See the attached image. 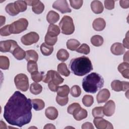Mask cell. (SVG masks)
<instances>
[{
	"mask_svg": "<svg viewBox=\"0 0 129 129\" xmlns=\"http://www.w3.org/2000/svg\"><path fill=\"white\" fill-rule=\"evenodd\" d=\"M81 107L80 105L78 103H73L71 104H70L68 107L67 109L68 112L73 115V113L79 108Z\"/></svg>",
	"mask_w": 129,
	"mask_h": 129,
	"instance_id": "45",
	"label": "cell"
},
{
	"mask_svg": "<svg viewBox=\"0 0 129 129\" xmlns=\"http://www.w3.org/2000/svg\"><path fill=\"white\" fill-rule=\"evenodd\" d=\"M28 26V22L25 18H20L10 25L11 34H19L25 31Z\"/></svg>",
	"mask_w": 129,
	"mask_h": 129,
	"instance_id": "5",
	"label": "cell"
},
{
	"mask_svg": "<svg viewBox=\"0 0 129 129\" xmlns=\"http://www.w3.org/2000/svg\"><path fill=\"white\" fill-rule=\"evenodd\" d=\"M39 39V35L36 32H30L23 35L21 38V41L25 45H31L37 42Z\"/></svg>",
	"mask_w": 129,
	"mask_h": 129,
	"instance_id": "9",
	"label": "cell"
},
{
	"mask_svg": "<svg viewBox=\"0 0 129 129\" xmlns=\"http://www.w3.org/2000/svg\"><path fill=\"white\" fill-rule=\"evenodd\" d=\"M14 3L16 9L18 12H23L26 10L27 4L25 1H17Z\"/></svg>",
	"mask_w": 129,
	"mask_h": 129,
	"instance_id": "31",
	"label": "cell"
},
{
	"mask_svg": "<svg viewBox=\"0 0 129 129\" xmlns=\"http://www.w3.org/2000/svg\"><path fill=\"white\" fill-rule=\"evenodd\" d=\"M13 55L18 60H22L25 58L26 51H25L20 47L18 46L12 52Z\"/></svg>",
	"mask_w": 129,
	"mask_h": 129,
	"instance_id": "24",
	"label": "cell"
},
{
	"mask_svg": "<svg viewBox=\"0 0 129 129\" xmlns=\"http://www.w3.org/2000/svg\"><path fill=\"white\" fill-rule=\"evenodd\" d=\"M40 49L42 54L45 56L50 55L53 51V46H49L44 42L42 43Z\"/></svg>",
	"mask_w": 129,
	"mask_h": 129,
	"instance_id": "25",
	"label": "cell"
},
{
	"mask_svg": "<svg viewBox=\"0 0 129 129\" xmlns=\"http://www.w3.org/2000/svg\"><path fill=\"white\" fill-rule=\"evenodd\" d=\"M42 90V87L41 85L37 83H33L30 85V91L31 93L34 95L40 94Z\"/></svg>",
	"mask_w": 129,
	"mask_h": 129,
	"instance_id": "32",
	"label": "cell"
},
{
	"mask_svg": "<svg viewBox=\"0 0 129 129\" xmlns=\"http://www.w3.org/2000/svg\"><path fill=\"white\" fill-rule=\"evenodd\" d=\"M70 3L71 7L74 9L78 10L82 6L83 1L82 0H70Z\"/></svg>",
	"mask_w": 129,
	"mask_h": 129,
	"instance_id": "46",
	"label": "cell"
},
{
	"mask_svg": "<svg viewBox=\"0 0 129 129\" xmlns=\"http://www.w3.org/2000/svg\"><path fill=\"white\" fill-rule=\"evenodd\" d=\"M25 59L27 61L29 60L37 61L38 59V54L34 50H27L26 51Z\"/></svg>",
	"mask_w": 129,
	"mask_h": 129,
	"instance_id": "26",
	"label": "cell"
},
{
	"mask_svg": "<svg viewBox=\"0 0 129 129\" xmlns=\"http://www.w3.org/2000/svg\"><path fill=\"white\" fill-rule=\"evenodd\" d=\"M58 114L57 110L53 106L47 107L45 111V115L46 117L50 120L55 119L58 116Z\"/></svg>",
	"mask_w": 129,
	"mask_h": 129,
	"instance_id": "17",
	"label": "cell"
},
{
	"mask_svg": "<svg viewBox=\"0 0 129 129\" xmlns=\"http://www.w3.org/2000/svg\"><path fill=\"white\" fill-rule=\"evenodd\" d=\"M82 102L86 107H90L94 103L93 97L90 95H85L82 98Z\"/></svg>",
	"mask_w": 129,
	"mask_h": 129,
	"instance_id": "39",
	"label": "cell"
},
{
	"mask_svg": "<svg viewBox=\"0 0 129 129\" xmlns=\"http://www.w3.org/2000/svg\"><path fill=\"white\" fill-rule=\"evenodd\" d=\"M6 21V18L5 17H3V16H1V26H3L5 23Z\"/></svg>",
	"mask_w": 129,
	"mask_h": 129,
	"instance_id": "56",
	"label": "cell"
},
{
	"mask_svg": "<svg viewBox=\"0 0 129 129\" xmlns=\"http://www.w3.org/2000/svg\"><path fill=\"white\" fill-rule=\"evenodd\" d=\"M73 116L74 118L78 120H81L83 119L86 118L87 117L88 113L86 109L81 108V107L79 108H78L74 113H73Z\"/></svg>",
	"mask_w": 129,
	"mask_h": 129,
	"instance_id": "20",
	"label": "cell"
},
{
	"mask_svg": "<svg viewBox=\"0 0 129 129\" xmlns=\"http://www.w3.org/2000/svg\"><path fill=\"white\" fill-rule=\"evenodd\" d=\"M37 61L33 60H29L27 62V71L29 73H32L35 71H38V66Z\"/></svg>",
	"mask_w": 129,
	"mask_h": 129,
	"instance_id": "40",
	"label": "cell"
},
{
	"mask_svg": "<svg viewBox=\"0 0 129 129\" xmlns=\"http://www.w3.org/2000/svg\"><path fill=\"white\" fill-rule=\"evenodd\" d=\"M57 71L61 75L65 77H68L70 75V71L68 69L67 64L64 63H60L58 64Z\"/></svg>",
	"mask_w": 129,
	"mask_h": 129,
	"instance_id": "30",
	"label": "cell"
},
{
	"mask_svg": "<svg viewBox=\"0 0 129 129\" xmlns=\"http://www.w3.org/2000/svg\"><path fill=\"white\" fill-rule=\"evenodd\" d=\"M14 82L16 88L23 91L25 92L29 88V80L28 77L24 74H19L14 78Z\"/></svg>",
	"mask_w": 129,
	"mask_h": 129,
	"instance_id": "6",
	"label": "cell"
},
{
	"mask_svg": "<svg viewBox=\"0 0 129 129\" xmlns=\"http://www.w3.org/2000/svg\"><path fill=\"white\" fill-rule=\"evenodd\" d=\"M64 79L60 76L59 73L54 70L47 71L42 80V81L45 83H48L50 81H52L57 85L62 83Z\"/></svg>",
	"mask_w": 129,
	"mask_h": 129,
	"instance_id": "7",
	"label": "cell"
},
{
	"mask_svg": "<svg viewBox=\"0 0 129 129\" xmlns=\"http://www.w3.org/2000/svg\"><path fill=\"white\" fill-rule=\"evenodd\" d=\"M77 52L83 53L84 54H88L90 53V49L88 45L86 43H83L79 47H78L76 50Z\"/></svg>",
	"mask_w": 129,
	"mask_h": 129,
	"instance_id": "41",
	"label": "cell"
},
{
	"mask_svg": "<svg viewBox=\"0 0 129 129\" xmlns=\"http://www.w3.org/2000/svg\"><path fill=\"white\" fill-rule=\"evenodd\" d=\"M10 66V61L8 57L1 55L0 56V68L2 70H8Z\"/></svg>",
	"mask_w": 129,
	"mask_h": 129,
	"instance_id": "36",
	"label": "cell"
},
{
	"mask_svg": "<svg viewBox=\"0 0 129 129\" xmlns=\"http://www.w3.org/2000/svg\"><path fill=\"white\" fill-rule=\"evenodd\" d=\"M93 123L95 127L98 129H112L113 126L111 123L108 121L100 118H95Z\"/></svg>",
	"mask_w": 129,
	"mask_h": 129,
	"instance_id": "12",
	"label": "cell"
},
{
	"mask_svg": "<svg viewBox=\"0 0 129 129\" xmlns=\"http://www.w3.org/2000/svg\"><path fill=\"white\" fill-rule=\"evenodd\" d=\"M69 67L72 72L78 76H83L93 69L90 59L85 56L72 59Z\"/></svg>",
	"mask_w": 129,
	"mask_h": 129,
	"instance_id": "2",
	"label": "cell"
},
{
	"mask_svg": "<svg viewBox=\"0 0 129 129\" xmlns=\"http://www.w3.org/2000/svg\"><path fill=\"white\" fill-rule=\"evenodd\" d=\"M111 87L112 89L116 92L126 91L128 90L129 83L128 82L115 80L111 82Z\"/></svg>",
	"mask_w": 129,
	"mask_h": 129,
	"instance_id": "11",
	"label": "cell"
},
{
	"mask_svg": "<svg viewBox=\"0 0 129 129\" xmlns=\"http://www.w3.org/2000/svg\"><path fill=\"white\" fill-rule=\"evenodd\" d=\"M57 40V37H53L49 36L47 34L45 35V43L49 45V46H53L54 45Z\"/></svg>",
	"mask_w": 129,
	"mask_h": 129,
	"instance_id": "44",
	"label": "cell"
},
{
	"mask_svg": "<svg viewBox=\"0 0 129 129\" xmlns=\"http://www.w3.org/2000/svg\"><path fill=\"white\" fill-rule=\"evenodd\" d=\"M0 34L1 36H7L11 34L10 30V25H7L2 27L0 29Z\"/></svg>",
	"mask_w": 129,
	"mask_h": 129,
	"instance_id": "47",
	"label": "cell"
},
{
	"mask_svg": "<svg viewBox=\"0 0 129 129\" xmlns=\"http://www.w3.org/2000/svg\"><path fill=\"white\" fill-rule=\"evenodd\" d=\"M57 95L60 96H67L70 93V88L67 85L58 87L57 90Z\"/></svg>",
	"mask_w": 129,
	"mask_h": 129,
	"instance_id": "35",
	"label": "cell"
},
{
	"mask_svg": "<svg viewBox=\"0 0 129 129\" xmlns=\"http://www.w3.org/2000/svg\"><path fill=\"white\" fill-rule=\"evenodd\" d=\"M48 87L49 89L52 92H56L58 88V85L56 84L52 81H50L48 83Z\"/></svg>",
	"mask_w": 129,
	"mask_h": 129,
	"instance_id": "49",
	"label": "cell"
},
{
	"mask_svg": "<svg viewBox=\"0 0 129 129\" xmlns=\"http://www.w3.org/2000/svg\"><path fill=\"white\" fill-rule=\"evenodd\" d=\"M60 28L58 26L54 24H50L48 26L47 34L53 37H57L60 33Z\"/></svg>",
	"mask_w": 129,
	"mask_h": 129,
	"instance_id": "22",
	"label": "cell"
},
{
	"mask_svg": "<svg viewBox=\"0 0 129 129\" xmlns=\"http://www.w3.org/2000/svg\"><path fill=\"white\" fill-rule=\"evenodd\" d=\"M128 31L126 34V37L123 40V44H122L123 45V46L125 48H127V49L129 48V46H128V45H129V44H128Z\"/></svg>",
	"mask_w": 129,
	"mask_h": 129,
	"instance_id": "52",
	"label": "cell"
},
{
	"mask_svg": "<svg viewBox=\"0 0 129 129\" xmlns=\"http://www.w3.org/2000/svg\"><path fill=\"white\" fill-rule=\"evenodd\" d=\"M31 79L36 83H38L42 81L43 79V73L39 72L38 71L33 72L31 73Z\"/></svg>",
	"mask_w": 129,
	"mask_h": 129,
	"instance_id": "37",
	"label": "cell"
},
{
	"mask_svg": "<svg viewBox=\"0 0 129 129\" xmlns=\"http://www.w3.org/2000/svg\"><path fill=\"white\" fill-rule=\"evenodd\" d=\"M82 129H86V128H90V129H94V126L92 123L89 122H86L84 123L82 125Z\"/></svg>",
	"mask_w": 129,
	"mask_h": 129,
	"instance_id": "51",
	"label": "cell"
},
{
	"mask_svg": "<svg viewBox=\"0 0 129 129\" xmlns=\"http://www.w3.org/2000/svg\"><path fill=\"white\" fill-rule=\"evenodd\" d=\"M52 8L59 11L62 14L71 13L72 12V10L70 8L66 0H57L55 1L52 4Z\"/></svg>",
	"mask_w": 129,
	"mask_h": 129,
	"instance_id": "10",
	"label": "cell"
},
{
	"mask_svg": "<svg viewBox=\"0 0 129 129\" xmlns=\"http://www.w3.org/2000/svg\"><path fill=\"white\" fill-rule=\"evenodd\" d=\"M93 29L97 31H102L106 26L105 21L102 18L95 19L92 24Z\"/></svg>",
	"mask_w": 129,
	"mask_h": 129,
	"instance_id": "16",
	"label": "cell"
},
{
	"mask_svg": "<svg viewBox=\"0 0 129 129\" xmlns=\"http://www.w3.org/2000/svg\"><path fill=\"white\" fill-rule=\"evenodd\" d=\"M61 33L65 35H71L75 31V26L73 19L69 16H63L59 23Z\"/></svg>",
	"mask_w": 129,
	"mask_h": 129,
	"instance_id": "4",
	"label": "cell"
},
{
	"mask_svg": "<svg viewBox=\"0 0 129 129\" xmlns=\"http://www.w3.org/2000/svg\"><path fill=\"white\" fill-rule=\"evenodd\" d=\"M128 51H127L126 53L123 56V60L124 61V62H128Z\"/></svg>",
	"mask_w": 129,
	"mask_h": 129,
	"instance_id": "55",
	"label": "cell"
},
{
	"mask_svg": "<svg viewBox=\"0 0 129 129\" xmlns=\"http://www.w3.org/2000/svg\"><path fill=\"white\" fill-rule=\"evenodd\" d=\"M57 58L61 61H66L69 57V53L64 49H59L56 54Z\"/></svg>",
	"mask_w": 129,
	"mask_h": 129,
	"instance_id": "28",
	"label": "cell"
},
{
	"mask_svg": "<svg viewBox=\"0 0 129 129\" xmlns=\"http://www.w3.org/2000/svg\"><path fill=\"white\" fill-rule=\"evenodd\" d=\"M118 71L121 74L122 76L126 79H128L129 74V63L123 62L120 63L117 67Z\"/></svg>",
	"mask_w": 129,
	"mask_h": 129,
	"instance_id": "19",
	"label": "cell"
},
{
	"mask_svg": "<svg viewBox=\"0 0 129 129\" xmlns=\"http://www.w3.org/2000/svg\"><path fill=\"white\" fill-rule=\"evenodd\" d=\"M44 128H55V126L51 123L46 124L43 127Z\"/></svg>",
	"mask_w": 129,
	"mask_h": 129,
	"instance_id": "54",
	"label": "cell"
},
{
	"mask_svg": "<svg viewBox=\"0 0 129 129\" xmlns=\"http://www.w3.org/2000/svg\"><path fill=\"white\" fill-rule=\"evenodd\" d=\"M119 4L121 7L123 9H127L129 7V1L125 0V1H120Z\"/></svg>",
	"mask_w": 129,
	"mask_h": 129,
	"instance_id": "50",
	"label": "cell"
},
{
	"mask_svg": "<svg viewBox=\"0 0 129 129\" xmlns=\"http://www.w3.org/2000/svg\"><path fill=\"white\" fill-rule=\"evenodd\" d=\"M32 102L20 91H15L4 107V117L11 125L21 127L32 118Z\"/></svg>",
	"mask_w": 129,
	"mask_h": 129,
	"instance_id": "1",
	"label": "cell"
},
{
	"mask_svg": "<svg viewBox=\"0 0 129 129\" xmlns=\"http://www.w3.org/2000/svg\"><path fill=\"white\" fill-rule=\"evenodd\" d=\"M37 1H38L37 0H36V1H33V0H32V1H25L27 5L32 6H33L35 3H36Z\"/></svg>",
	"mask_w": 129,
	"mask_h": 129,
	"instance_id": "53",
	"label": "cell"
},
{
	"mask_svg": "<svg viewBox=\"0 0 129 129\" xmlns=\"http://www.w3.org/2000/svg\"><path fill=\"white\" fill-rule=\"evenodd\" d=\"M110 50L112 54L115 55H120L125 52V48L121 43L115 42L111 45Z\"/></svg>",
	"mask_w": 129,
	"mask_h": 129,
	"instance_id": "15",
	"label": "cell"
},
{
	"mask_svg": "<svg viewBox=\"0 0 129 129\" xmlns=\"http://www.w3.org/2000/svg\"><path fill=\"white\" fill-rule=\"evenodd\" d=\"M71 94L74 97H78L81 94V89L78 85H74L71 88Z\"/></svg>",
	"mask_w": 129,
	"mask_h": 129,
	"instance_id": "42",
	"label": "cell"
},
{
	"mask_svg": "<svg viewBox=\"0 0 129 129\" xmlns=\"http://www.w3.org/2000/svg\"><path fill=\"white\" fill-rule=\"evenodd\" d=\"M104 85L103 77L96 73H92L85 77L82 80L84 90L90 93H95Z\"/></svg>",
	"mask_w": 129,
	"mask_h": 129,
	"instance_id": "3",
	"label": "cell"
},
{
	"mask_svg": "<svg viewBox=\"0 0 129 129\" xmlns=\"http://www.w3.org/2000/svg\"><path fill=\"white\" fill-rule=\"evenodd\" d=\"M103 37L99 35H95L91 38V42L95 46H101L103 43Z\"/></svg>",
	"mask_w": 129,
	"mask_h": 129,
	"instance_id": "33",
	"label": "cell"
},
{
	"mask_svg": "<svg viewBox=\"0 0 129 129\" xmlns=\"http://www.w3.org/2000/svg\"><path fill=\"white\" fill-rule=\"evenodd\" d=\"M102 107L104 115L107 116H111L114 113L115 109V104L113 100H109Z\"/></svg>",
	"mask_w": 129,
	"mask_h": 129,
	"instance_id": "13",
	"label": "cell"
},
{
	"mask_svg": "<svg viewBox=\"0 0 129 129\" xmlns=\"http://www.w3.org/2000/svg\"><path fill=\"white\" fill-rule=\"evenodd\" d=\"M91 8L95 14H100L103 11V6L99 1H93L91 3Z\"/></svg>",
	"mask_w": 129,
	"mask_h": 129,
	"instance_id": "18",
	"label": "cell"
},
{
	"mask_svg": "<svg viewBox=\"0 0 129 129\" xmlns=\"http://www.w3.org/2000/svg\"><path fill=\"white\" fill-rule=\"evenodd\" d=\"M92 115L94 118L103 117L104 113L103 112V107L102 106L96 107L92 109Z\"/></svg>",
	"mask_w": 129,
	"mask_h": 129,
	"instance_id": "38",
	"label": "cell"
},
{
	"mask_svg": "<svg viewBox=\"0 0 129 129\" xmlns=\"http://www.w3.org/2000/svg\"><path fill=\"white\" fill-rule=\"evenodd\" d=\"M115 1L112 0H106L104 1L105 8L107 10H112L114 8Z\"/></svg>",
	"mask_w": 129,
	"mask_h": 129,
	"instance_id": "48",
	"label": "cell"
},
{
	"mask_svg": "<svg viewBox=\"0 0 129 129\" xmlns=\"http://www.w3.org/2000/svg\"><path fill=\"white\" fill-rule=\"evenodd\" d=\"M19 46L17 42L13 40H7L0 42V51L2 52H10L12 53L14 50Z\"/></svg>",
	"mask_w": 129,
	"mask_h": 129,
	"instance_id": "8",
	"label": "cell"
},
{
	"mask_svg": "<svg viewBox=\"0 0 129 129\" xmlns=\"http://www.w3.org/2000/svg\"><path fill=\"white\" fill-rule=\"evenodd\" d=\"M80 45V42L75 39H70L68 40L67 42V48L72 51L76 50V49L78 48Z\"/></svg>",
	"mask_w": 129,
	"mask_h": 129,
	"instance_id": "27",
	"label": "cell"
},
{
	"mask_svg": "<svg viewBox=\"0 0 129 129\" xmlns=\"http://www.w3.org/2000/svg\"><path fill=\"white\" fill-rule=\"evenodd\" d=\"M32 105L35 110L39 111L43 109L45 107V103L43 100L40 99H34L31 100Z\"/></svg>",
	"mask_w": 129,
	"mask_h": 129,
	"instance_id": "23",
	"label": "cell"
},
{
	"mask_svg": "<svg viewBox=\"0 0 129 129\" xmlns=\"http://www.w3.org/2000/svg\"><path fill=\"white\" fill-rule=\"evenodd\" d=\"M44 10V4L40 1H38L32 7V11L36 14H41Z\"/></svg>",
	"mask_w": 129,
	"mask_h": 129,
	"instance_id": "29",
	"label": "cell"
},
{
	"mask_svg": "<svg viewBox=\"0 0 129 129\" xmlns=\"http://www.w3.org/2000/svg\"><path fill=\"white\" fill-rule=\"evenodd\" d=\"M110 96L109 91L107 89L101 90L97 94L96 99L98 103H102L106 102Z\"/></svg>",
	"mask_w": 129,
	"mask_h": 129,
	"instance_id": "14",
	"label": "cell"
},
{
	"mask_svg": "<svg viewBox=\"0 0 129 129\" xmlns=\"http://www.w3.org/2000/svg\"><path fill=\"white\" fill-rule=\"evenodd\" d=\"M59 19V14L54 11H50L47 14L46 20L47 21L51 24H53L56 23Z\"/></svg>",
	"mask_w": 129,
	"mask_h": 129,
	"instance_id": "21",
	"label": "cell"
},
{
	"mask_svg": "<svg viewBox=\"0 0 129 129\" xmlns=\"http://www.w3.org/2000/svg\"><path fill=\"white\" fill-rule=\"evenodd\" d=\"M56 102L60 106L66 105L69 101V97L67 96H60L57 95L55 98Z\"/></svg>",
	"mask_w": 129,
	"mask_h": 129,
	"instance_id": "43",
	"label": "cell"
},
{
	"mask_svg": "<svg viewBox=\"0 0 129 129\" xmlns=\"http://www.w3.org/2000/svg\"><path fill=\"white\" fill-rule=\"evenodd\" d=\"M5 10L8 14L12 16H16L19 13L16 9L14 3H10L8 4L5 8Z\"/></svg>",
	"mask_w": 129,
	"mask_h": 129,
	"instance_id": "34",
	"label": "cell"
}]
</instances>
